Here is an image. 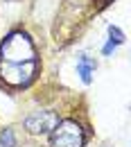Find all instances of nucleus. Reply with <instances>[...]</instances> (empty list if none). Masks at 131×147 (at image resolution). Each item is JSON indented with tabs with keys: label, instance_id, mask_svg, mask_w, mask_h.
<instances>
[{
	"label": "nucleus",
	"instance_id": "nucleus-2",
	"mask_svg": "<svg viewBox=\"0 0 131 147\" xmlns=\"http://www.w3.org/2000/svg\"><path fill=\"white\" fill-rule=\"evenodd\" d=\"M38 70V61L32 63H2L0 61V77L5 84L18 88V86H27Z\"/></svg>",
	"mask_w": 131,
	"mask_h": 147
},
{
	"label": "nucleus",
	"instance_id": "nucleus-3",
	"mask_svg": "<svg viewBox=\"0 0 131 147\" xmlns=\"http://www.w3.org/2000/svg\"><path fill=\"white\" fill-rule=\"evenodd\" d=\"M50 147H84V129L75 120H61L52 131Z\"/></svg>",
	"mask_w": 131,
	"mask_h": 147
},
{
	"label": "nucleus",
	"instance_id": "nucleus-1",
	"mask_svg": "<svg viewBox=\"0 0 131 147\" xmlns=\"http://www.w3.org/2000/svg\"><path fill=\"white\" fill-rule=\"evenodd\" d=\"M0 61L2 63H32L36 61V48L25 32L14 30L0 43Z\"/></svg>",
	"mask_w": 131,
	"mask_h": 147
},
{
	"label": "nucleus",
	"instance_id": "nucleus-7",
	"mask_svg": "<svg viewBox=\"0 0 131 147\" xmlns=\"http://www.w3.org/2000/svg\"><path fill=\"white\" fill-rule=\"evenodd\" d=\"M109 36H111L113 43H124V34H122V30L118 27V25H109Z\"/></svg>",
	"mask_w": 131,
	"mask_h": 147
},
{
	"label": "nucleus",
	"instance_id": "nucleus-5",
	"mask_svg": "<svg viewBox=\"0 0 131 147\" xmlns=\"http://www.w3.org/2000/svg\"><path fill=\"white\" fill-rule=\"evenodd\" d=\"M95 68H97V61H95V59H91V57H86V55H81L79 63H77V75L81 77V82H84V84H91Z\"/></svg>",
	"mask_w": 131,
	"mask_h": 147
},
{
	"label": "nucleus",
	"instance_id": "nucleus-4",
	"mask_svg": "<svg viewBox=\"0 0 131 147\" xmlns=\"http://www.w3.org/2000/svg\"><path fill=\"white\" fill-rule=\"evenodd\" d=\"M59 122L61 120H59V115L54 111H32L30 115H25L23 127L27 129L30 134H34V136H43V134L54 131Z\"/></svg>",
	"mask_w": 131,
	"mask_h": 147
},
{
	"label": "nucleus",
	"instance_id": "nucleus-8",
	"mask_svg": "<svg viewBox=\"0 0 131 147\" xmlns=\"http://www.w3.org/2000/svg\"><path fill=\"white\" fill-rule=\"evenodd\" d=\"M115 48H118V43H113L111 38H109V41L104 43V48H102V55H111V52L115 50Z\"/></svg>",
	"mask_w": 131,
	"mask_h": 147
},
{
	"label": "nucleus",
	"instance_id": "nucleus-6",
	"mask_svg": "<svg viewBox=\"0 0 131 147\" xmlns=\"http://www.w3.org/2000/svg\"><path fill=\"white\" fill-rule=\"evenodd\" d=\"M0 145L2 147H16V134H14V129L7 127L0 131Z\"/></svg>",
	"mask_w": 131,
	"mask_h": 147
}]
</instances>
